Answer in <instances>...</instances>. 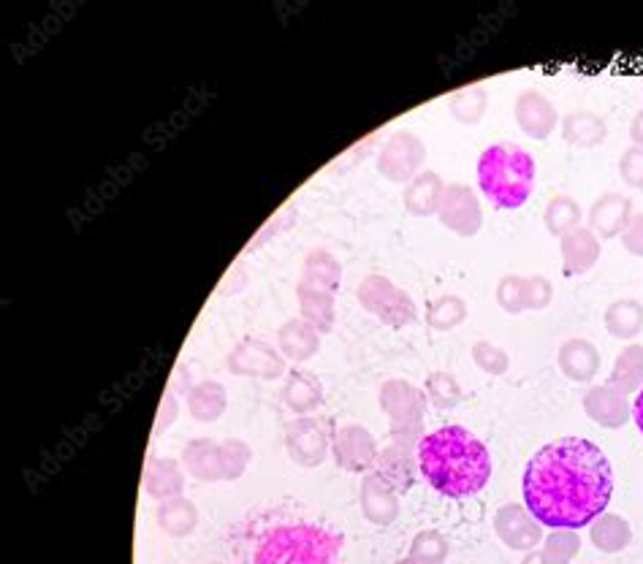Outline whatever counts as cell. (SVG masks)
I'll return each mask as SVG.
<instances>
[{
  "label": "cell",
  "mask_w": 643,
  "mask_h": 564,
  "mask_svg": "<svg viewBox=\"0 0 643 564\" xmlns=\"http://www.w3.org/2000/svg\"><path fill=\"white\" fill-rule=\"evenodd\" d=\"M145 492L152 499H158V503L182 497V492H185V470H182L180 461L152 456L145 464Z\"/></svg>",
  "instance_id": "22"
},
{
  "label": "cell",
  "mask_w": 643,
  "mask_h": 564,
  "mask_svg": "<svg viewBox=\"0 0 643 564\" xmlns=\"http://www.w3.org/2000/svg\"><path fill=\"white\" fill-rule=\"evenodd\" d=\"M521 564H562V562L554 560L551 554H546L543 549H535V551H529V554H525Z\"/></svg>",
  "instance_id": "46"
},
{
  "label": "cell",
  "mask_w": 643,
  "mask_h": 564,
  "mask_svg": "<svg viewBox=\"0 0 643 564\" xmlns=\"http://www.w3.org/2000/svg\"><path fill=\"white\" fill-rule=\"evenodd\" d=\"M301 285H312L318 290H326V293H337L340 283H343V264H340L337 255H332L329 250L315 248L305 255V264H301Z\"/></svg>",
  "instance_id": "28"
},
{
  "label": "cell",
  "mask_w": 643,
  "mask_h": 564,
  "mask_svg": "<svg viewBox=\"0 0 643 564\" xmlns=\"http://www.w3.org/2000/svg\"><path fill=\"white\" fill-rule=\"evenodd\" d=\"M589 540L602 554H622L633 543V527L619 513H602L589 523Z\"/></svg>",
  "instance_id": "27"
},
{
  "label": "cell",
  "mask_w": 643,
  "mask_h": 564,
  "mask_svg": "<svg viewBox=\"0 0 643 564\" xmlns=\"http://www.w3.org/2000/svg\"><path fill=\"white\" fill-rule=\"evenodd\" d=\"M424 396L435 410H453L462 402V385L451 372H432L424 383Z\"/></svg>",
  "instance_id": "36"
},
{
  "label": "cell",
  "mask_w": 643,
  "mask_h": 564,
  "mask_svg": "<svg viewBox=\"0 0 643 564\" xmlns=\"http://www.w3.org/2000/svg\"><path fill=\"white\" fill-rule=\"evenodd\" d=\"M608 334L617 339H635L643 332V304L635 299H619L608 304L602 315Z\"/></svg>",
  "instance_id": "31"
},
{
  "label": "cell",
  "mask_w": 643,
  "mask_h": 564,
  "mask_svg": "<svg viewBox=\"0 0 643 564\" xmlns=\"http://www.w3.org/2000/svg\"><path fill=\"white\" fill-rule=\"evenodd\" d=\"M358 505H361L364 518L375 527H391L400 518V494L378 475L369 472L361 481V494H358Z\"/></svg>",
  "instance_id": "15"
},
{
  "label": "cell",
  "mask_w": 643,
  "mask_h": 564,
  "mask_svg": "<svg viewBox=\"0 0 643 564\" xmlns=\"http://www.w3.org/2000/svg\"><path fill=\"white\" fill-rule=\"evenodd\" d=\"M600 350L584 337L562 342V347L556 350V367L573 383H589V380H595L597 372H600Z\"/></svg>",
  "instance_id": "18"
},
{
  "label": "cell",
  "mask_w": 643,
  "mask_h": 564,
  "mask_svg": "<svg viewBox=\"0 0 643 564\" xmlns=\"http://www.w3.org/2000/svg\"><path fill=\"white\" fill-rule=\"evenodd\" d=\"M448 110H451L453 119H459L462 125H475L481 123L483 114L489 110V93L483 84H470V88L457 90L448 101Z\"/></svg>",
  "instance_id": "35"
},
{
  "label": "cell",
  "mask_w": 643,
  "mask_h": 564,
  "mask_svg": "<svg viewBox=\"0 0 643 564\" xmlns=\"http://www.w3.org/2000/svg\"><path fill=\"white\" fill-rule=\"evenodd\" d=\"M584 220V212L582 207H578L576 198L571 196H554L549 204H546V212H543V223H546V231L551 233V237H565V233L576 231L578 226H582Z\"/></svg>",
  "instance_id": "34"
},
{
  "label": "cell",
  "mask_w": 643,
  "mask_h": 564,
  "mask_svg": "<svg viewBox=\"0 0 643 564\" xmlns=\"http://www.w3.org/2000/svg\"><path fill=\"white\" fill-rule=\"evenodd\" d=\"M472 361H475V367L481 369V372L492 375V378H503V375L510 369L508 353L486 339H481L472 345Z\"/></svg>",
  "instance_id": "39"
},
{
  "label": "cell",
  "mask_w": 643,
  "mask_h": 564,
  "mask_svg": "<svg viewBox=\"0 0 643 564\" xmlns=\"http://www.w3.org/2000/svg\"><path fill=\"white\" fill-rule=\"evenodd\" d=\"M494 532L503 540V545H508L510 551H529L538 549L543 543V523L527 510V505H503L494 513Z\"/></svg>",
  "instance_id": "10"
},
{
  "label": "cell",
  "mask_w": 643,
  "mask_h": 564,
  "mask_svg": "<svg viewBox=\"0 0 643 564\" xmlns=\"http://www.w3.org/2000/svg\"><path fill=\"white\" fill-rule=\"evenodd\" d=\"M277 350L291 364H305L321 350V334L301 318H291L277 329Z\"/></svg>",
  "instance_id": "20"
},
{
  "label": "cell",
  "mask_w": 643,
  "mask_h": 564,
  "mask_svg": "<svg viewBox=\"0 0 643 564\" xmlns=\"http://www.w3.org/2000/svg\"><path fill=\"white\" fill-rule=\"evenodd\" d=\"M478 187L497 209L525 207L535 191L538 166L521 145L497 141L478 158Z\"/></svg>",
  "instance_id": "3"
},
{
  "label": "cell",
  "mask_w": 643,
  "mask_h": 564,
  "mask_svg": "<svg viewBox=\"0 0 643 564\" xmlns=\"http://www.w3.org/2000/svg\"><path fill=\"white\" fill-rule=\"evenodd\" d=\"M525 285H527V277L525 275H505L500 277L497 283V304L503 307V312H508V315H521V312H527L525 307Z\"/></svg>",
  "instance_id": "41"
},
{
  "label": "cell",
  "mask_w": 643,
  "mask_h": 564,
  "mask_svg": "<svg viewBox=\"0 0 643 564\" xmlns=\"http://www.w3.org/2000/svg\"><path fill=\"white\" fill-rule=\"evenodd\" d=\"M176 413H180V402H176V394L174 391H167L161 399V407H158V415H156V435H161V431H167L169 426L176 421Z\"/></svg>",
  "instance_id": "45"
},
{
  "label": "cell",
  "mask_w": 643,
  "mask_h": 564,
  "mask_svg": "<svg viewBox=\"0 0 643 564\" xmlns=\"http://www.w3.org/2000/svg\"><path fill=\"white\" fill-rule=\"evenodd\" d=\"M182 467L191 477L202 483L223 481V461H220V442L209 437H196L182 448Z\"/></svg>",
  "instance_id": "21"
},
{
  "label": "cell",
  "mask_w": 643,
  "mask_h": 564,
  "mask_svg": "<svg viewBox=\"0 0 643 564\" xmlns=\"http://www.w3.org/2000/svg\"><path fill=\"white\" fill-rule=\"evenodd\" d=\"M286 358L277 350L275 345L255 337L239 339L231 347L229 358H226V367L237 378H261V380H277L283 375H288Z\"/></svg>",
  "instance_id": "8"
},
{
  "label": "cell",
  "mask_w": 643,
  "mask_h": 564,
  "mask_svg": "<svg viewBox=\"0 0 643 564\" xmlns=\"http://www.w3.org/2000/svg\"><path fill=\"white\" fill-rule=\"evenodd\" d=\"M156 521L169 538H187L198 527V510L187 497L163 499L156 510Z\"/></svg>",
  "instance_id": "30"
},
{
  "label": "cell",
  "mask_w": 643,
  "mask_h": 564,
  "mask_svg": "<svg viewBox=\"0 0 643 564\" xmlns=\"http://www.w3.org/2000/svg\"><path fill=\"white\" fill-rule=\"evenodd\" d=\"M619 176L633 191H643V147H628L619 158Z\"/></svg>",
  "instance_id": "43"
},
{
  "label": "cell",
  "mask_w": 643,
  "mask_h": 564,
  "mask_svg": "<svg viewBox=\"0 0 643 564\" xmlns=\"http://www.w3.org/2000/svg\"><path fill=\"white\" fill-rule=\"evenodd\" d=\"M633 215V202L628 196H622V193H602L592 204L586 228H592L597 239H617L622 237Z\"/></svg>",
  "instance_id": "16"
},
{
  "label": "cell",
  "mask_w": 643,
  "mask_h": 564,
  "mask_svg": "<svg viewBox=\"0 0 643 564\" xmlns=\"http://www.w3.org/2000/svg\"><path fill=\"white\" fill-rule=\"evenodd\" d=\"M468 321V301L457 293H443L426 307V326L435 332H453Z\"/></svg>",
  "instance_id": "33"
},
{
  "label": "cell",
  "mask_w": 643,
  "mask_h": 564,
  "mask_svg": "<svg viewBox=\"0 0 643 564\" xmlns=\"http://www.w3.org/2000/svg\"><path fill=\"white\" fill-rule=\"evenodd\" d=\"M397 564H426V562H421V560H413V556H405V560H402V562H397Z\"/></svg>",
  "instance_id": "49"
},
{
  "label": "cell",
  "mask_w": 643,
  "mask_h": 564,
  "mask_svg": "<svg viewBox=\"0 0 643 564\" xmlns=\"http://www.w3.org/2000/svg\"><path fill=\"white\" fill-rule=\"evenodd\" d=\"M343 534L315 523H286L266 534L255 549V564H334Z\"/></svg>",
  "instance_id": "4"
},
{
  "label": "cell",
  "mask_w": 643,
  "mask_h": 564,
  "mask_svg": "<svg viewBox=\"0 0 643 564\" xmlns=\"http://www.w3.org/2000/svg\"><path fill=\"white\" fill-rule=\"evenodd\" d=\"M622 244L630 255L643 258V212H635L633 218H630V223L622 233Z\"/></svg>",
  "instance_id": "44"
},
{
  "label": "cell",
  "mask_w": 643,
  "mask_h": 564,
  "mask_svg": "<svg viewBox=\"0 0 643 564\" xmlns=\"http://www.w3.org/2000/svg\"><path fill=\"white\" fill-rule=\"evenodd\" d=\"M378 440L372 437V431L364 429L358 424L340 426L334 431L332 440V456L337 461L340 470L345 472H367L372 470L375 461H378Z\"/></svg>",
  "instance_id": "12"
},
{
  "label": "cell",
  "mask_w": 643,
  "mask_h": 564,
  "mask_svg": "<svg viewBox=\"0 0 643 564\" xmlns=\"http://www.w3.org/2000/svg\"><path fill=\"white\" fill-rule=\"evenodd\" d=\"M415 456L421 475L443 497H472L492 481V453L486 442L464 426L453 424L429 431L421 437Z\"/></svg>",
  "instance_id": "2"
},
{
  "label": "cell",
  "mask_w": 643,
  "mask_h": 564,
  "mask_svg": "<svg viewBox=\"0 0 643 564\" xmlns=\"http://www.w3.org/2000/svg\"><path fill=\"white\" fill-rule=\"evenodd\" d=\"M562 139L571 147L578 150H592V147H600L608 136V125L600 114L589 110H573L562 117L560 123Z\"/></svg>",
  "instance_id": "24"
},
{
  "label": "cell",
  "mask_w": 643,
  "mask_h": 564,
  "mask_svg": "<svg viewBox=\"0 0 643 564\" xmlns=\"http://www.w3.org/2000/svg\"><path fill=\"white\" fill-rule=\"evenodd\" d=\"M514 117L516 125L535 141L549 139L556 130V123H560L556 106L551 104L543 93H538V90H521V93L516 95Z\"/></svg>",
  "instance_id": "14"
},
{
  "label": "cell",
  "mask_w": 643,
  "mask_h": 564,
  "mask_svg": "<svg viewBox=\"0 0 643 564\" xmlns=\"http://www.w3.org/2000/svg\"><path fill=\"white\" fill-rule=\"evenodd\" d=\"M296 299H299L301 321L310 323L318 334H329L337 323V304H334V293L318 290L312 285H301L296 288Z\"/></svg>",
  "instance_id": "26"
},
{
  "label": "cell",
  "mask_w": 643,
  "mask_h": 564,
  "mask_svg": "<svg viewBox=\"0 0 643 564\" xmlns=\"http://www.w3.org/2000/svg\"><path fill=\"white\" fill-rule=\"evenodd\" d=\"M527 510L546 529H582L602 516L613 497V467L586 437H560L527 461L521 477Z\"/></svg>",
  "instance_id": "1"
},
{
  "label": "cell",
  "mask_w": 643,
  "mask_h": 564,
  "mask_svg": "<svg viewBox=\"0 0 643 564\" xmlns=\"http://www.w3.org/2000/svg\"><path fill=\"white\" fill-rule=\"evenodd\" d=\"M437 220H440L443 228L457 233V237H475L483 226V209L475 191L468 185H459V182L457 185H446L440 207H437Z\"/></svg>",
  "instance_id": "9"
},
{
  "label": "cell",
  "mask_w": 643,
  "mask_h": 564,
  "mask_svg": "<svg viewBox=\"0 0 643 564\" xmlns=\"http://www.w3.org/2000/svg\"><path fill=\"white\" fill-rule=\"evenodd\" d=\"M584 413L592 424L600 429H622L633 421V404H630L628 394L613 389L611 383L592 385L584 394Z\"/></svg>",
  "instance_id": "13"
},
{
  "label": "cell",
  "mask_w": 643,
  "mask_h": 564,
  "mask_svg": "<svg viewBox=\"0 0 643 564\" xmlns=\"http://www.w3.org/2000/svg\"><path fill=\"white\" fill-rule=\"evenodd\" d=\"M356 299L369 315H375L391 329H405L418 318L413 296L383 275L364 277L356 288Z\"/></svg>",
  "instance_id": "6"
},
{
  "label": "cell",
  "mask_w": 643,
  "mask_h": 564,
  "mask_svg": "<svg viewBox=\"0 0 643 564\" xmlns=\"http://www.w3.org/2000/svg\"><path fill=\"white\" fill-rule=\"evenodd\" d=\"M540 549L562 564H571L578 556V551H582V538H578L576 529H551L543 538V543H540Z\"/></svg>",
  "instance_id": "38"
},
{
  "label": "cell",
  "mask_w": 643,
  "mask_h": 564,
  "mask_svg": "<svg viewBox=\"0 0 643 564\" xmlns=\"http://www.w3.org/2000/svg\"><path fill=\"white\" fill-rule=\"evenodd\" d=\"M443 191H446V182L437 171L426 169L415 176L410 185H405V193H402V204L413 218H429V215H437V207H440Z\"/></svg>",
  "instance_id": "23"
},
{
  "label": "cell",
  "mask_w": 643,
  "mask_h": 564,
  "mask_svg": "<svg viewBox=\"0 0 643 564\" xmlns=\"http://www.w3.org/2000/svg\"><path fill=\"white\" fill-rule=\"evenodd\" d=\"M375 472H378L397 494L410 492L415 483V475H418V456H415V448L391 442L389 448H383V451L378 453Z\"/></svg>",
  "instance_id": "19"
},
{
  "label": "cell",
  "mask_w": 643,
  "mask_h": 564,
  "mask_svg": "<svg viewBox=\"0 0 643 564\" xmlns=\"http://www.w3.org/2000/svg\"><path fill=\"white\" fill-rule=\"evenodd\" d=\"M283 402L296 415L315 413L323 404V385L315 375L305 372V369H291L286 375V385H283Z\"/></svg>",
  "instance_id": "25"
},
{
  "label": "cell",
  "mask_w": 643,
  "mask_h": 564,
  "mask_svg": "<svg viewBox=\"0 0 643 564\" xmlns=\"http://www.w3.org/2000/svg\"><path fill=\"white\" fill-rule=\"evenodd\" d=\"M554 299V285H551L549 277L543 275H529L525 285V307L529 310H546Z\"/></svg>",
  "instance_id": "42"
},
{
  "label": "cell",
  "mask_w": 643,
  "mask_h": 564,
  "mask_svg": "<svg viewBox=\"0 0 643 564\" xmlns=\"http://www.w3.org/2000/svg\"><path fill=\"white\" fill-rule=\"evenodd\" d=\"M633 421L635 426H639V431L643 435V389L635 394V402H633Z\"/></svg>",
  "instance_id": "48"
},
{
  "label": "cell",
  "mask_w": 643,
  "mask_h": 564,
  "mask_svg": "<svg viewBox=\"0 0 643 564\" xmlns=\"http://www.w3.org/2000/svg\"><path fill=\"white\" fill-rule=\"evenodd\" d=\"M560 253H562V269H565L567 277L586 275L592 266L600 261L602 244L600 239L595 237V231L586 226H578L576 231L565 233L560 239Z\"/></svg>",
  "instance_id": "17"
},
{
  "label": "cell",
  "mask_w": 643,
  "mask_h": 564,
  "mask_svg": "<svg viewBox=\"0 0 643 564\" xmlns=\"http://www.w3.org/2000/svg\"><path fill=\"white\" fill-rule=\"evenodd\" d=\"M448 551H451L448 538L437 529H421L410 543V556L426 564H443L448 560Z\"/></svg>",
  "instance_id": "37"
},
{
  "label": "cell",
  "mask_w": 643,
  "mask_h": 564,
  "mask_svg": "<svg viewBox=\"0 0 643 564\" xmlns=\"http://www.w3.org/2000/svg\"><path fill=\"white\" fill-rule=\"evenodd\" d=\"M286 448L294 464L312 470V467H321L326 461L332 442H329L326 429L315 418L299 415L286 426Z\"/></svg>",
  "instance_id": "11"
},
{
  "label": "cell",
  "mask_w": 643,
  "mask_h": 564,
  "mask_svg": "<svg viewBox=\"0 0 643 564\" xmlns=\"http://www.w3.org/2000/svg\"><path fill=\"white\" fill-rule=\"evenodd\" d=\"M253 451L244 440H223L220 442V461H223V481H239L248 470Z\"/></svg>",
  "instance_id": "40"
},
{
  "label": "cell",
  "mask_w": 643,
  "mask_h": 564,
  "mask_svg": "<svg viewBox=\"0 0 643 564\" xmlns=\"http://www.w3.org/2000/svg\"><path fill=\"white\" fill-rule=\"evenodd\" d=\"M426 163V145L410 130L391 134L378 152V171L389 182L410 185Z\"/></svg>",
  "instance_id": "7"
},
{
  "label": "cell",
  "mask_w": 643,
  "mask_h": 564,
  "mask_svg": "<svg viewBox=\"0 0 643 564\" xmlns=\"http://www.w3.org/2000/svg\"><path fill=\"white\" fill-rule=\"evenodd\" d=\"M608 383L622 394H639L643 389V345H628L613 358L611 380Z\"/></svg>",
  "instance_id": "32"
},
{
  "label": "cell",
  "mask_w": 643,
  "mask_h": 564,
  "mask_svg": "<svg viewBox=\"0 0 643 564\" xmlns=\"http://www.w3.org/2000/svg\"><path fill=\"white\" fill-rule=\"evenodd\" d=\"M630 139H633V147H643V110L635 112L633 123H630Z\"/></svg>",
  "instance_id": "47"
},
{
  "label": "cell",
  "mask_w": 643,
  "mask_h": 564,
  "mask_svg": "<svg viewBox=\"0 0 643 564\" xmlns=\"http://www.w3.org/2000/svg\"><path fill=\"white\" fill-rule=\"evenodd\" d=\"M229 407V396L218 380H202L187 389V413L198 424H215Z\"/></svg>",
  "instance_id": "29"
},
{
  "label": "cell",
  "mask_w": 643,
  "mask_h": 564,
  "mask_svg": "<svg viewBox=\"0 0 643 564\" xmlns=\"http://www.w3.org/2000/svg\"><path fill=\"white\" fill-rule=\"evenodd\" d=\"M380 410L389 415L391 440L397 446L418 448L421 437H424V413H426V396L424 391L415 389L407 380H386L378 391Z\"/></svg>",
  "instance_id": "5"
}]
</instances>
